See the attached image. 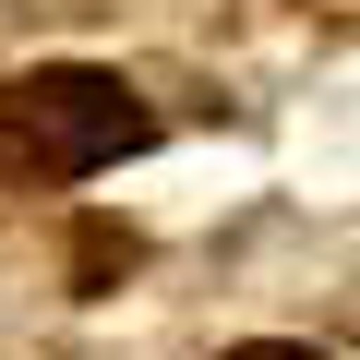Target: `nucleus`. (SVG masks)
Listing matches in <instances>:
<instances>
[{
  "label": "nucleus",
  "instance_id": "1",
  "mask_svg": "<svg viewBox=\"0 0 360 360\" xmlns=\"http://www.w3.org/2000/svg\"><path fill=\"white\" fill-rule=\"evenodd\" d=\"M156 132V108L132 96V72H96V60H49L0 96V168L60 193V180H96L108 156H132Z\"/></svg>",
  "mask_w": 360,
  "mask_h": 360
},
{
  "label": "nucleus",
  "instance_id": "2",
  "mask_svg": "<svg viewBox=\"0 0 360 360\" xmlns=\"http://www.w3.org/2000/svg\"><path fill=\"white\" fill-rule=\"evenodd\" d=\"M229 360H324V348H276V336H264V348H229Z\"/></svg>",
  "mask_w": 360,
  "mask_h": 360
}]
</instances>
